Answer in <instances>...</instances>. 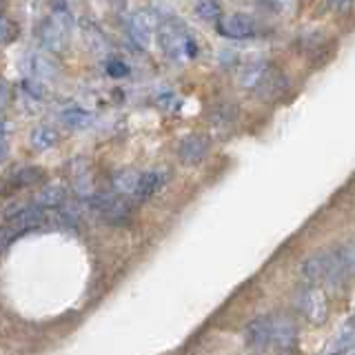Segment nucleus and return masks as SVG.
<instances>
[{"mask_svg":"<svg viewBox=\"0 0 355 355\" xmlns=\"http://www.w3.org/2000/svg\"><path fill=\"white\" fill-rule=\"evenodd\" d=\"M300 273H302V277L311 286H318V284L340 286L351 275L347 264H344L342 249L340 251H318L313 255H309V258L300 264Z\"/></svg>","mask_w":355,"mask_h":355,"instance_id":"1","label":"nucleus"},{"mask_svg":"<svg viewBox=\"0 0 355 355\" xmlns=\"http://www.w3.org/2000/svg\"><path fill=\"white\" fill-rule=\"evenodd\" d=\"M158 42L162 51L173 60H182V58H196L200 47L198 40L193 38V33L189 31L180 20L173 16L160 18L158 25Z\"/></svg>","mask_w":355,"mask_h":355,"instance_id":"2","label":"nucleus"},{"mask_svg":"<svg viewBox=\"0 0 355 355\" xmlns=\"http://www.w3.org/2000/svg\"><path fill=\"white\" fill-rule=\"evenodd\" d=\"M49 222V214L40 209L36 202H14L5 209V227H3V244L9 247L11 238L38 229Z\"/></svg>","mask_w":355,"mask_h":355,"instance_id":"3","label":"nucleus"},{"mask_svg":"<svg viewBox=\"0 0 355 355\" xmlns=\"http://www.w3.org/2000/svg\"><path fill=\"white\" fill-rule=\"evenodd\" d=\"M73 16L67 5L53 7V14L44 18L38 25V40L44 49H49L53 53H58L64 49L67 44V33L71 29Z\"/></svg>","mask_w":355,"mask_h":355,"instance_id":"4","label":"nucleus"},{"mask_svg":"<svg viewBox=\"0 0 355 355\" xmlns=\"http://www.w3.org/2000/svg\"><path fill=\"white\" fill-rule=\"evenodd\" d=\"M240 85L244 89H251L258 96H271L275 92H280L282 87V76L266 62H251L247 69L240 76Z\"/></svg>","mask_w":355,"mask_h":355,"instance_id":"5","label":"nucleus"},{"mask_svg":"<svg viewBox=\"0 0 355 355\" xmlns=\"http://www.w3.org/2000/svg\"><path fill=\"white\" fill-rule=\"evenodd\" d=\"M89 209H94L109 225H125L131 218V205L118 193H94L89 198Z\"/></svg>","mask_w":355,"mask_h":355,"instance_id":"6","label":"nucleus"},{"mask_svg":"<svg viewBox=\"0 0 355 355\" xmlns=\"http://www.w3.org/2000/svg\"><path fill=\"white\" fill-rule=\"evenodd\" d=\"M295 309L311 322V324H324L329 318V302L320 286L306 284L304 288H300L295 295Z\"/></svg>","mask_w":355,"mask_h":355,"instance_id":"7","label":"nucleus"},{"mask_svg":"<svg viewBox=\"0 0 355 355\" xmlns=\"http://www.w3.org/2000/svg\"><path fill=\"white\" fill-rule=\"evenodd\" d=\"M160 18L149 9H138L125 18V29L129 40L140 49H147L153 38V31H158Z\"/></svg>","mask_w":355,"mask_h":355,"instance_id":"8","label":"nucleus"},{"mask_svg":"<svg viewBox=\"0 0 355 355\" xmlns=\"http://www.w3.org/2000/svg\"><path fill=\"white\" fill-rule=\"evenodd\" d=\"M218 33L229 40H247L258 36V20L244 11H233L218 20Z\"/></svg>","mask_w":355,"mask_h":355,"instance_id":"9","label":"nucleus"},{"mask_svg":"<svg viewBox=\"0 0 355 355\" xmlns=\"http://www.w3.org/2000/svg\"><path fill=\"white\" fill-rule=\"evenodd\" d=\"M22 67H25V71L38 83L40 80H53L55 71H58L49 55L38 53V51H29L25 55V60H22Z\"/></svg>","mask_w":355,"mask_h":355,"instance_id":"10","label":"nucleus"},{"mask_svg":"<svg viewBox=\"0 0 355 355\" xmlns=\"http://www.w3.org/2000/svg\"><path fill=\"white\" fill-rule=\"evenodd\" d=\"M244 338L255 349H266L273 344V318H255L244 331Z\"/></svg>","mask_w":355,"mask_h":355,"instance_id":"11","label":"nucleus"},{"mask_svg":"<svg viewBox=\"0 0 355 355\" xmlns=\"http://www.w3.org/2000/svg\"><path fill=\"white\" fill-rule=\"evenodd\" d=\"M164 182H166V173L164 171H160V169L144 171V173H140V180H138L136 191H133V198L140 200V202H144V200H149L151 196L158 193Z\"/></svg>","mask_w":355,"mask_h":355,"instance_id":"12","label":"nucleus"},{"mask_svg":"<svg viewBox=\"0 0 355 355\" xmlns=\"http://www.w3.org/2000/svg\"><path fill=\"white\" fill-rule=\"evenodd\" d=\"M297 340V327L291 318L277 315L273 318V344L277 349H291Z\"/></svg>","mask_w":355,"mask_h":355,"instance_id":"13","label":"nucleus"},{"mask_svg":"<svg viewBox=\"0 0 355 355\" xmlns=\"http://www.w3.org/2000/svg\"><path fill=\"white\" fill-rule=\"evenodd\" d=\"M207 151H209L207 136H189L182 140L180 149H178L184 164H198L207 155Z\"/></svg>","mask_w":355,"mask_h":355,"instance_id":"14","label":"nucleus"},{"mask_svg":"<svg viewBox=\"0 0 355 355\" xmlns=\"http://www.w3.org/2000/svg\"><path fill=\"white\" fill-rule=\"evenodd\" d=\"M64 198H67V191L60 184H47L36 193L33 202H36L40 209H51L53 211V209H60L64 205Z\"/></svg>","mask_w":355,"mask_h":355,"instance_id":"15","label":"nucleus"},{"mask_svg":"<svg viewBox=\"0 0 355 355\" xmlns=\"http://www.w3.org/2000/svg\"><path fill=\"white\" fill-rule=\"evenodd\" d=\"M29 142H31V149L36 151H47L51 147H55V142H58V131L49 125H40L31 131L29 136Z\"/></svg>","mask_w":355,"mask_h":355,"instance_id":"16","label":"nucleus"},{"mask_svg":"<svg viewBox=\"0 0 355 355\" xmlns=\"http://www.w3.org/2000/svg\"><path fill=\"white\" fill-rule=\"evenodd\" d=\"M42 180V171L36 169V166H20L14 173L9 175V184L14 189H22V187H31Z\"/></svg>","mask_w":355,"mask_h":355,"instance_id":"17","label":"nucleus"},{"mask_svg":"<svg viewBox=\"0 0 355 355\" xmlns=\"http://www.w3.org/2000/svg\"><path fill=\"white\" fill-rule=\"evenodd\" d=\"M355 347V324L351 322V324L342 327L340 333L336 336V340H333V347L329 351V355H342L347 353Z\"/></svg>","mask_w":355,"mask_h":355,"instance_id":"18","label":"nucleus"},{"mask_svg":"<svg viewBox=\"0 0 355 355\" xmlns=\"http://www.w3.org/2000/svg\"><path fill=\"white\" fill-rule=\"evenodd\" d=\"M140 180V173L133 171H120L114 175V189L118 191V196H133Z\"/></svg>","mask_w":355,"mask_h":355,"instance_id":"19","label":"nucleus"},{"mask_svg":"<svg viewBox=\"0 0 355 355\" xmlns=\"http://www.w3.org/2000/svg\"><path fill=\"white\" fill-rule=\"evenodd\" d=\"M60 120H62L69 129H87L89 125H92V120H94V118L89 116L85 109H67V111H62Z\"/></svg>","mask_w":355,"mask_h":355,"instance_id":"20","label":"nucleus"},{"mask_svg":"<svg viewBox=\"0 0 355 355\" xmlns=\"http://www.w3.org/2000/svg\"><path fill=\"white\" fill-rule=\"evenodd\" d=\"M83 31L87 33V42L89 47H94L96 51H105L107 49V38L103 36V31H100L92 20L85 18L83 20Z\"/></svg>","mask_w":355,"mask_h":355,"instance_id":"21","label":"nucleus"},{"mask_svg":"<svg viewBox=\"0 0 355 355\" xmlns=\"http://www.w3.org/2000/svg\"><path fill=\"white\" fill-rule=\"evenodd\" d=\"M193 11L198 14V18L202 20H220L222 18V7L214 0H202V3H196Z\"/></svg>","mask_w":355,"mask_h":355,"instance_id":"22","label":"nucleus"},{"mask_svg":"<svg viewBox=\"0 0 355 355\" xmlns=\"http://www.w3.org/2000/svg\"><path fill=\"white\" fill-rule=\"evenodd\" d=\"M107 73H109V76H114V78L129 76V64H127L125 60L109 58V60H107Z\"/></svg>","mask_w":355,"mask_h":355,"instance_id":"23","label":"nucleus"},{"mask_svg":"<svg viewBox=\"0 0 355 355\" xmlns=\"http://www.w3.org/2000/svg\"><path fill=\"white\" fill-rule=\"evenodd\" d=\"M342 258H344V264H347L349 273L355 275V242H349L347 247L342 249Z\"/></svg>","mask_w":355,"mask_h":355,"instance_id":"24","label":"nucleus"},{"mask_svg":"<svg viewBox=\"0 0 355 355\" xmlns=\"http://www.w3.org/2000/svg\"><path fill=\"white\" fill-rule=\"evenodd\" d=\"M331 7L336 9V11H344V9H353L355 5L353 3H333Z\"/></svg>","mask_w":355,"mask_h":355,"instance_id":"25","label":"nucleus"},{"mask_svg":"<svg viewBox=\"0 0 355 355\" xmlns=\"http://www.w3.org/2000/svg\"><path fill=\"white\" fill-rule=\"evenodd\" d=\"M351 320H353V324H355V313H353V318H351Z\"/></svg>","mask_w":355,"mask_h":355,"instance_id":"26","label":"nucleus"}]
</instances>
